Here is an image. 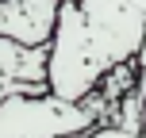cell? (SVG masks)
<instances>
[{
	"instance_id": "obj_1",
	"label": "cell",
	"mask_w": 146,
	"mask_h": 138,
	"mask_svg": "<svg viewBox=\"0 0 146 138\" xmlns=\"http://www.w3.org/2000/svg\"><path fill=\"white\" fill-rule=\"evenodd\" d=\"M146 15L131 0H62L46 42L50 96L81 104L104 73L131 61L142 46Z\"/></svg>"
},
{
	"instance_id": "obj_2",
	"label": "cell",
	"mask_w": 146,
	"mask_h": 138,
	"mask_svg": "<svg viewBox=\"0 0 146 138\" xmlns=\"http://www.w3.org/2000/svg\"><path fill=\"white\" fill-rule=\"evenodd\" d=\"M96 111L58 96H8L0 104V138H81L92 131Z\"/></svg>"
},
{
	"instance_id": "obj_3",
	"label": "cell",
	"mask_w": 146,
	"mask_h": 138,
	"mask_svg": "<svg viewBox=\"0 0 146 138\" xmlns=\"http://www.w3.org/2000/svg\"><path fill=\"white\" fill-rule=\"evenodd\" d=\"M46 46L0 38V104L8 96H46Z\"/></svg>"
},
{
	"instance_id": "obj_4",
	"label": "cell",
	"mask_w": 146,
	"mask_h": 138,
	"mask_svg": "<svg viewBox=\"0 0 146 138\" xmlns=\"http://www.w3.org/2000/svg\"><path fill=\"white\" fill-rule=\"evenodd\" d=\"M62 0H0V38L19 46H46Z\"/></svg>"
},
{
	"instance_id": "obj_5",
	"label": "cell",
	"mask_w": 146,
	"mask_h": 138,
	"mask_svg": "<svg viewBox=\"0 0 146 138\" xmlns=\"http://www.w3.org/2000/svg\"><path fill=\"white\" fill-rule=\"evenodd\" d=\"M81 138H146V134H131V131H119V127L104 123V127H92V131H85Z\"/></svg>"
},
{
	"instance_id": "obj_6",
	"label": "cell",
	"mask_w": 146,
	"mask_h": 138,
	"mask_svg": "<svg viewBox=\"0 0 146 138\" xmlns=\"http://www.w3.org/2000/svg\"><path fill=\"white\" fill-rule=\"evenodd\" d=\"M135 65L146 69V35H142V46H139V54H135Z\"/></svg>"
},
{
	"instance_id": "obj_7",
	"label": "cell",
	"mask_w": 146,
	"mask_h": 138,
	"mask_svg": "<svg viewBox=\"0 0 146 138\" xmlns=\"http://www.w3.org/2000/svg\"><path fill=\"white\" fill-rule=\"evenodd\" d=\"M131 4H135V8H139V12L146 15V0H131Z\"/></svg>"
}]
</instances>
